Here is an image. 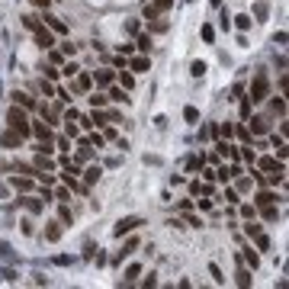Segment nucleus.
Listing matches in <instances>:
<instances>
[{"label": "nucleus", "instance_id": "f257e3e1", "mask_svg": "<svg viewBox=\"0 0 289 289\" xmlns=\"http://www.w3.org/2000/svg\"><path fill=\"white\" fill-rule=\"evenodd\" d=\"M7 125H10V129H16L23 138H29V135H32V119H29V109H23V106H16V103H13V106L7 109Z\"/></svg>", "mask_w": 289, "mask_h": 289}, {"label": "nucleus", "instance_id": "f03ea898", "mask_svg": "<svg viewBox=\"0 0 289 289\" xmlns=\"http://www.w3.org/2000/svg\"><path fill=\"white\" fill-rule=\"evenodd\" d=\"M267 93H270V81H267V71H257V77H254V84H251V93H248V100H251V103H264Z\"/></svg>", "mask_w": 289, "mask_h": 289}, {"label": "nucleus", "instance_id": "7ed1b4c3", "mask_svg": "<svg viewBox=\"0 0 289 289\" xmlns=\"http://www.w3.org/2000/svg\"><path fill=\"white\" fill-rule=\"evenodd\" d=\"M174 7V0H144V20H158V16H164L167 10Z\"/></svg>", "mask_w": 289, "mask_h": 289}, {"label": "nucleus", "instance_id": "20e7f679", "mask_svg": "<svg viewBox=\"0 0 289 289\" xmlns=\"http://www.w3.org/2000/svg\"><path fill=\"white\" fill-rule=\"evenodd\" d=\"M138 225H144V222L138 219V215H125V219H119V222L113 225V235H116V238H122V235H132V231H135Z\"/></svg>", "mask_w": 289, "mask_h": 289}, {"label": "nucleus", "instance_id": "39448f33", "mask_svg": "<svg viewBox=\"0 0 289 289\" xmlns=\"http://www.w3.org/2000/svg\"><path fill=\"white\" fill-rule=\"evenodd\" d=\"M32 36H36V45L55 48V32H52V29H45V26H36V29H32Z\"/></svg>", "mask_w": 289, "mask_h": 289}, {"label": "nucleus", "instance_id": "423d86ee", "mask_svg": "<svg viewBox=\"0 0 289 289\" xmlns=\"http://www.w3.org/2000/svg\"><path fill=\"white\" fill-rule=\"evenodd\" d=\"M257 164H260V170H267V174H286V164H283V161H276V158H270V154H267V158H260Z\"/></svg>", "mask_w": 289, "mask_h": 289}, {"label": "nucleus", "instance_id": "0eeeda50", "mask_svg": "<svg viewBox=\"0 0 289 289\" xmlns=\"http://www.w3.org/2000/svg\"><path fill=\"white\" fill-rule=\"evenodd\" d=\"M20 144H23V135H20L16 129H7L3 135H0V148H20Z\"/></svg>", "mask_w": 289, "mask_h": 289}, {"label": "nucleus", "instance_id": "6e6552de", "mask_svg": "<svg viewBox=\"0 0 289 289\" xmlns=\"http://www.w3.org/2000/svg\"><path fill=\"white\" fill-rule=\"evenodd\" d=\"M248 129H251V135H267V132H270V119H267V116H251V125H248Z\"/></svg>", "mask_w": 289, "mask_h": 289}, {"label": "nucleus", "instance_id": "1a4fd4ad", "mask_svg": "<svg viewBox=\"0 0 289 289\" xmlns=\"http://www.w3.org/2000/svg\"><path fill=\"white\" fill-rule=\"evenodd\" d=\"M125 68H129V71H135V74H144V71L151 68V61H148V55H138V58L125 61Z\"/></svg>", "mask_w": 289, "mask_h": 289}, {"label": "nucleus", "instance_id": "9d476101", "mask_svg": "<svg viewBox=\"0 0 289 289\" xmlns=\"http://www.w3.org/2000/svg\"><path fill=\"white\" fill-rule=\"evenodd\" d=\"M32 167H36V170H55L58 164L52 161V154H42V151H36V161H32Z\"/></svg>", "mask_w": 289, "mask_h": 289}, {"label": "nucleus", "instance_id": "9b49d317", "mask_svg": "<svg viewBox=\"0 0 289 289\" xmlns=\"http://www.w3.org/2000/svg\"><path fill=\"white\" fill-rule=\"evenodd\" d=\"M235 283H238L241 289H248V286H251V270L244 267V260H241V257H238V273H235Z\"/></svg>", "mask_w": 289, "mask_h": 289}, {"label": "nucleus", "instance_id": "f8f14e48", "mask_svg": "<svg viewBox=\"0 0 289 289\" xmlns=\"http://www.w3.org/2000/svg\"><path fill=\"white\" fill-rule=\"evenodd\" d=\"M10 97H13V103H16V106H23V109H36V100H32L29 93H23V90H13Z\"/></svg>", "mask_w": 289, "mask_h": 289}, {"label": "nucleus", "instance_id": "ddd939ff", "mask_svg": "<svg viewBox=\"0 0 289 289\" xmlns=\"http://www.w3.org/2000/svg\"><path fill=\"white\" fill-rule=\"evenodd\" d=\"M135 248H138V238H129V241L122 244V251L113 257V264H122V257H132V254H135Z\"/></svg>", "mask_w": 289, "mask_h": 289}, {"label": "nucleus", "instance_id": "4468645a", "mask_svg": "<svg viewBox=\"0 0 289 289\" xmlns=\"http://www.w3.org/2000/svg\"><path fill=\"white\" fill-rule=\"evenodd\" d=\"M10 186H13V190H20V193H29L32 190V177H10Z\"/></svg>", "mask_w": 289, "mask_h": 289}, {"label": "nucleus", "instance_id": "2eb2a0df", "mask_svg": "<svg viewBox=\"0 0 289 289\" xmlns=\"http://www.w3.org/2000/svg\"><path fill=\"white\" fill-rule=\"evenodd\" d=\"M45 23H48V29H52V32H58V36H64V32H68V26H64V20H61V16L45 13Z\"/></svg>", "mask_w": 289, "mask_h": 289}, {"label": "nucleus", "instance_id": "dca6fc26", "mask_svg": "<svg viewBox=\"0 0 289 289\" xmlns=\"http://www.w3.org/2000/svg\"><path fill=\"white\" fill-rule=\"evenodd\" d=\"M93 81H97V87H113L116 74H113L109 68H103V71H97V74H93Z\"/></svg>", "mask_w": 289, "mask_h": 289}, {"label": "nucleus", "instance_id": "f3484780", "mask_svg": "<svg viewBox=\"0 0 289 289\" xmlns=\"http://www.w3.org/2000/svg\"><path fill=\"white\" fill-rule=\"evenodd\" d=\"M20 203H23V206H26V209H29L32 215H39V212H42V209H45V203H42V199H39V196H23V199H20Z\"/></svg>", "mask_w": 289, "mask_h": 289}, {"label": "nucleus", "instance_id": "a211bd4d", "mask_svg": "<svg viewBox=\"0 0 289 289\" xmlns=\"http://www.w3.org/2000/svg\"><path fill=\"white\" fill-rule=\"evenodd\" d=\"M32 135H36L39 142H52V129H48L45 122H32Z\"/></svg>", "mask_w": 289, "mask_h": 289}, {"label": "nucleus", "instance_id": "6ab92c4d", "mask_svg": "<svg viewBox=\"0 0 289 289\" xmlns=\"http://www.w3.org/2000/svg\"><path fill=\"white\" fill-rule=\"evenodd\" d=\"M241 260H244L248 267H251V270H257V267H260V254H257V251H251V248H244Z\"/></svg>", "mask_w": 289, "mask_h": 289}, {"label": "nucleus", "instance_id": "aec40b11", "mask_svg": "<svg viewBox=\"0 0 289 289\" xmlns=\"http://www.w3.org/2000/svg\"><path fill=\"white\" fill-rule=\"evenodd\" d=\"M45 238H48V241H58V238H61V219H55V222H48V225H45Z\"/></svg>", "mask_w": 289, "mask_h": 289}, {"label": "nucleus", "instance_id": "412c9836", "mask_svg": "<svg viewBox=\"0 0 289 289\" xmlns=\"http://www.w3.org/2000/svg\"><path fill=\"white\" fill-rule=\"evenodd\" d=\"M138 276H142V267H138V264H129V267H125V280H122V283H125V286H132Z\"/></svg>", "mask_w": 289, "mask_h": 289}, {"label": "nucleus", "instance_id": "4be33fe9", "mask_svg": "<svg viewBox=\"0 0 289 289\" xmlns=\"http://www.w3.org/2000/svg\"><path fill=\"white\" fill-rule=\"evenodd\" d=\"M77 81H74V87H77V90H90V87H93V77L90 74H81V71H77Z\"/></svg>", "mask_w": 289, "mask_h": 289}, {"label": "nucleus", "instance_id": "5701e85b", "mask_svg": "<svg viewBox=\"0 0 289 289\" xmlns=\"http://www.w3.org/2000/svg\"><path fill=\"white\" fill-rule=\"evenodd\" d=\"M270 113H273V116H280V119H283V116H286V100H283V97L270 100Z\"/></svg>", "mask_w": 289, "mask_h": 289}, {"label": "nucleus", "instance_id": "b1692460", "mask_svg": "<svg viewBox=\"0 0 289 289\" xmlns=\"http://www.w3.org/2000/svg\"><path fill=\"white\" fill-rule=\"evenodd\" d=\"M254 203H257V206H267V203H276V193H273V190H260L257 196H254Z\"/></svg>", "mask_w": 289, "mask_h": 289}, {"label": "nucleus", "instance_id": "393cba45", "mask_svg": "<svg viewBox=\"0 0 289 289\" xmlns=\"http://www.w3.org/2000/svg\"><path fill=\"white\" fill-rule=\"evenodd\" d=\"M100 174H103L100 167H87V170H84V186H93V183L100 180Z\"/></svg>", "mask_w": 289, "mask_h": 289}, {"label": "nucleus", "instance_id": "a878e982", "mask_svg": "<svg viewBox=\"0 0 289 289\" xmlns=\"http://www.w3.org/2000/svg\"><path fill=\"white\" fill-rule=\"evenodd\" d=\"M260 209H264V222H276V219H280V209H276L273 203H267V206H260Z\"/></svg>", "mask_w": 289, "mask_h": 289}, {"label": "nucleus", "instance_id": "bb28decb", "mask_svg": "<svg viewBox=\"0 0 289 289\" xmlns=\"http://www.w3.org/2000/svg\"><path fill=\"white\" fill-rule=\"evenodd\" d=\"M106 100H116V103H129V93H125V87H113Z\"/></svg>", "mask_w": 289, "mask_h": 289}, {"label": "nucleus", "instance_id": "cd10ccee", "mask_svg": "<svg viewBox=\"0 0 289 289\" xmlns=\"http://www.w3.org/2000/svg\"><path fill=\"white\" fill-rule=\"evenodd\" d=\"M235 135L241 138L244 144H248V142H251V138H254V135H251V129H248V125H244V122H238V125H235Z\"/></svg>", "mask_w": 289, "mask_h": 289}, {"label": "nucleus", "instance_id": "c85d7f7f", "mask_svg": "<svg viewBox=\"0 0 289 289\" xmlns=\"http://www.w3.org/2000/svg\"><path fill=\"white\" fill-rule=\"evenodd\" d=\"M167 20H161V16H158V20H148V29H151V32H167Z\"/></svg>", "mask_w": 289, "mask_h": 289}, {"label": "nucleus", "instance_id": "c756f323", "mask_svg": "<svg viewBox=\"0 0 289 289\" xmlns=\"http://www.w3.org/2000/svg\"><path fill=\"white\" fill-rule=\"evenodd\" d=\"M119 84L125 87V90H132V84H135V77H132V71H125V68L119 71Z\"/></svg>", "mask_w": 289, "mask_h": 289}, {"label": "nucleus", "instance_id": "7c9ffc66", "mask_svg": "<svg viewBox=\"0 0 289 289\" xmlns=\"http://www.w3.org/2000/svg\"><path fill=\"white\" fill-rule=\"evenodd\" d=\"M260 231H264V228H260L257 222H254V219H248V225H244V235H248V238H257Z\"/></svg>", "mask_w": 289, "mask_h": 289}, {"label": "nucleus", "instance_id": "2f4dec72", "mask_svg": "<svg viewBox=\"0 0 289 289\" xmlns=\"http://www.w3.org/2000/svg\"><path fill=\"white\" fill-rule=\"evenodd\" d=\"M203 154H193V158H186V170H190V174H193V170H199V167H203Z\"/></svg>", "mask_w": 289, "mask_h": 289}, {"label": "nucleus", "instance_id": "473e14b6", "mask_svg": "<svg viewBox=\"0 0 289 289\" xmlns=\"http://www.w3.org/2000/svg\"><path fill=\"white\" fill-rule=\"evenodd\" d=\"M52 199H58V203H68V199H71V186H58V190L52 193Z\"/></svg>", "mask_w": 289, "mask_h": 289}, {"label": "nucleus", "instance_id": "72a5a7b5", "mask_svg": "<svg viewBox=\"0 0 289 289\" xmlns=\"http://www.w3.org/2000/svg\"><path fill=\"white\" fill-rule=\"evenodd\" d=\"M238 154H241V158H244V161H248V164H254V161H257V154H254V148H251V142L244 144V148H241V151H238Z\"/></svg>", "mask_w": 289, "mask_h": 289}, {"label": "nucleus", "instance_id": "f704fd0d", "mask_svg": "<svg viewBox=\"0 0 289 289\" xmlns=\"http://www.w3.org/2000/svg\"><path fill=\"white\" fill-rule=\"evenodd\" d=\"M64 132H68V138H81V129L74 125V119H64Z\"/></svg>", "mask_w": 289, "mask_h": 289}, {"label": "nucleus", "instance_id": "c9c22d12", "mask_svg": "<svg viewBox=\"0 0 289 289\" xmlns=\"http://www.w3.org/2000/svg\"><path fill=\"white\" fill-rule=\"evenodd\" d=\"M235 26H238V29H251V16H248V13H238L235 16Z\"/></svg>", "mask_w": 289, "mask_h": 289}, {"label": "nucleus", "instance_id": "e433bc0d", "mask_svg": "<svg viewBox=\"0 0 289 289\" xmlns=\"http://www.w3.org/2000/svg\"><path fill=\"white\" fill-rule=\"evenodd\" d=\"M138 48H142V55H148L151 52V36H138V42H135Z\"/></svg>", "mask_w": 289, "mask_h": 289}, {"label": "nucleus", "instance_id": "4c0bfd02", "mask_svg": "<svg viewBox=\"0 0 289 289\" xmlns=\"http://www.w3.org/2000/svg\"><path fill=\"white\" fill-rule=\"evenodd\" d=\"M254 244H257V251H270V238H267L264 231H260V235L254 238Z\"/></svg>", "mask_w": 289, "mask_h": 289}, {"label": "nucleus", "instance_id": "58836bf2", "mask_svg": "<svg viewBox=\"0 0 289 289\" xmlns=\"http://www.w3.org/2000/svg\"><path fill=\"white\" fill-rule=\"evenodd\" d=\"M16 174H23V177H36L39 170L32 167V164H16Z\"/></svg>", "mask_w": 289, "mask_h": 289}, {"label": "nucleus", "instance_id": "ea45409f", "mask_svg": "<svg viewBox=\"0 0 289 289\" xmlns=\"http://www.w3.org/2000/svg\"><path fill=\"white\" fill-rule=\"evenodd\" d=\"M190 74L193 77H203L206 74V61H193V64H190Z\"/></svg>", "mask_w": 289, "mask_h": 289}, {"label": "nucleus", "instance_id": "a19ab883", "mask_svg": "<svg viewBox=\"0 0 289 289\" xmlns=\"http://www.w3.org/2000/svg\"><path fill=\"white\" fill-rule=\"evenodd\" d=\"M90 106L93 109H103V106H106V97H103V93H93V97H90Z\"/></svg>", "mask_w": 289, "mask_h": 289}, {"label": "nucleus", "instance_id": "79ce46f5", "mask_svg": "<svg viewBox=\"0 0 289 289\" xmlns=\"http://www.w3.org/2000/svg\"><path fill=\"white\" fill-rule=\"evenodd\" d=\"M0 257H3V260H13V248H10L7 241H0Z\"/></svg>", "mask_w": 289, "mask_h": 289}, {"label": "nucleus", "instance_id": "37998d69", "mask_svg": "<svg viewBox=\"0 0 289 289\" xmlns=\"http://www.w3.org/2000/svg\"><path fill=\"white\" fill-rule=\"evenodd\" d=\"M241 100V119H248V116H251V100L248 97H238Z\"/></svg>", "mask_w": 289, "mask_h": 289}, {"label": "nucleus", "instance_id": "c03bdc74", "mask_svg": "<svg viewBox=\"0 0 289 289\" xmlns=\"http://www.w3.org/2000/svg\"><path fill=\"white\" fill-rule=\"evenodd\" d=\"M209 273H212V280H215V283H225V276H222L219 264H209Z\"/></svg>", "mask_w": 289, "mask_h": 289}, {"label": "nucleus", "instance_id": "a18cd8bd", "mask_svg": "<svg viewBox=\"0 0 289 289\" xmlns=\"http://www.w3.org/2000/svg\"><path fill=\"white\" fill-rule=\"evenodd\" d=\"M23 26L26 29H36V26H42V23H39V16H23Z\"/></svg>", "mask_w": 289, "mask_h": 289}, {"label": "nucleus", "instance_id": "49530a36", "mask_svg": "<svg viewBox=\"0 0 289 289\" xmlns=\"http://www.w3.org/2000/svg\"><path fill=\"white\" fill-rule=\"evenodd\" d=\"M183 116H186V122H196V119H199L196 106H186V109H183Z\"/></svg>", "mask_w": 289, "mask_h": 289}, {"label": "nucleus", "instance_id": "de8ad7c7", "mask_svg": "<svg viewBox=\"0 0 289 289\" xmlns=\"http://www.w3.org/2000/svg\"><path fill=\"white\" fill-rule=\"evenodd\" d=\"M58 219H61V222H71V209H68V203H61V212H58Z\"/></svg>", "mask_w": 289, "mask_h": 289}, {"label": "nucleus", "instance_id": "09e8293b", "mask_svg": "<svg viewBox=\"0 0 289 289\" xmlns=\"http://www.w3.org/2000/svg\"><path fill=\"white\" fill-rule=\"evenodd\" d=\"M42 90H45V97H55V84L45 81V77H42Z\"/></svg>", "mask_w": 289, "mask_h": 289}, {"label": "nucleus", "instance_id": "8fccbe9b", "mask_svg": "<svg viewBox=\"0 0 289 289\" xmlns=\"http://www.w3.org/2000/svg\"><path fill=\"white\" fill-rule=\"evenodd\" d=\"M219 132H222L225 138H231V135H235V125H228V122H225V125H219Z\"/></svg>", "mask_w": 289, "mask_h": 289}, {"label": "nucleus", "instance_id": "3c124183", "mask_svg": "<svg viewBox=\"0 0 289 289\" xmlns=\"http://www.w3.org/2000/svg\"><path fill=\"white\" fill-rule=\"evenodd\" d=\"M77 71H81V64H74V61H71V64H64V74H68V77H74Z\"/></svg>", "mask_w": 289, "mask_h": 289}, {"label": "nucleus", "instance_id": "603ef678", "mask_svg": "<svg viewBox=\"0 0 289 289\" xmlns=\"http://www.w3.org/2000/svg\"><path fill=\"white\" fill-rule=\"evenodd\" d=\"M203 39H206V42H212V39H215V29H212V26H203Z\"/></svg>", "mask_w": 289, "mask_h": 289}, {"label": "nucleus", "instance_id": "864d4df0", "mask_svg": "<svg viewBox=\"0 0 289 289\" xmlns=\"http://www.w3.org/2000/svg\"><path fill=\"white\" fill-rule=\"evenodd\" d=\"M77 52V45H71V42H64V45H61V55H74Z\"/></svg>", "mask_w": 289, "mask_h": 289}, {"label": "nucleus", "instance_id": "5fc2aeb1", "mask_svg": "<svg viewBox=\"0 0 289 289\" xmlns=\"http://www.w3.org/2000/svg\"><path fill=\"white\" fill-rule=\"evenodd\" d=\"M254 13H257L260 20H267V3H257V7H254Z\"/></svg>", "mask_w": 289, "mask_h": 289}, {"label": "nucleus", "instance_id": "6e6d98bb", "mask_svg": "<svg viewBox=\"0 0 289 289\" xmlns=\"http://www.w3.org/2000/svg\"><path fill=\"white\" fill-rule=\"evenodd\" d=\"M241 215L244 219H254V206H241Z\"/></svg>", "mask_w": 289, "mask_h": 289}, {"label": "nucleus", "instance_id": "4d7b16f0", "mask_svg": "<svg viewBox=\"0 0 289 289\" xmlns=\"http://www.w3.org/2000/svg\"><path fill=\"white\" fill-rule=\"evenodd\" d=\"M32 283H36V286H48V280H45L42 273H36V276H32Z\"/></svg>", "mask_w": 289, "mask_h": 289}, {"label": "nucleus", "instance_id": "13d9d810", "mask_svg": "<svg viewBox=\"0 0 289 289\" xmlns=\"http://www.w3.org/2000/svg\"><path fill=\"white\" fill-rule=\"evenodd\" d=\"M45 81H58V71H55V68H45Z\"/></svg>", "mask_w": 289, "mask_h": 289}, {"label": "nucleus", "instance_id": "bf43d9fd", "mask_svg": "<svg viewBox=\"0 0 289 289\" xmlns=\"http://www.w3.org/2000/svg\"><path fill=\"white\" fill-rule=\"evenodd\" d=\"M225 199H228V203H238V190H225Z\"/></svg>", "mask_w": 289, "mask_h": 289}, {"label": "nucleus", "instance_id": "052dcab7", "mask_svg": "<svg viewBox=\"0 0 289 289\" xmlns=\"http://www.w3.org/2000/svg\"><path fill=\"white\" fill-rule=\"evenodd\" d=\"M32 3H36V7H42V10H48V3H52V0H32Z\"/></svg>", "mask_w": 289, "mask_h": 289}, {"label": "nucleus", "instance_id": "680f3d73", "mask_svg": "<svg viewBox=\"0 0 289 289\" xmlns=\"http://www.w3.org/2000/svg\"><path fill=\"white\" fill-rule=\"evenodd\" d=\"M209 3H212V7H222V0H209Z\"/></svg>", "mask_w": 289, "mask_h": 289}]
</instances>
